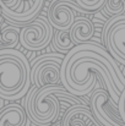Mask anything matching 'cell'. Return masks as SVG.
I'll return each instance as SVG.
<instances>
[{
	"instance_id": "1",
	"label": "cell",
	"mask_w": 125,
	"mask_h": 126,
	"mask_svg": "<svg viewBox=\"0 0 125 126\" xmlns=\"http://www.w3.org/2000/svg\"><path fill=\"white\" fill-rule=\"evenodd\" d=\"M31 63L21 51L14 48L0 50V97L15 100L30 91Z\"/></svg>"
},
{
	"instance_id": "2",
	"label": "cell",
	"mask_w": 125,
	"mask_h": 126,
	"mask_svg": "<svg viewBox=\"0 0 125 126\" xmlns=\"http://www.w3.org/2000/svg\"><path fill=\"white\" fill-rule=\"evenodd\" d=\"M63 84H50L38 88L33 84L26 94L25 109L33 126H50L61 113V104L55 94L66 92Z\"/></svg>"
},
{
	"instance_id": "3",
	"label": "cell",
	"mask_w": 125,
	"mask_h": 126,
	"mask_svg": "<svg viewBox=\"0 0 125 126\" xmlns=\"http://www.w3.org/2000/svg\"><path fill=\"white\" fill-rule=\"evenodd\" d=\"M65 54L49 53L37 56L31 61V81L38 88L61 83L60 67Z\"/></svg>"
},
{
	"instance_id": "4",
	"label": "cell",
	"mask_w": 125,
	"mask_h": 126,
	"mask_svg": "<svg viewBox=\"0 0 125 126\" xmlns=\"http://www.w3.org/2000/svg\"><path fill=\"white\" fill-rule=\"evenodd\" d=\"M53 26L49 23L48 17H36L33 21L22 26L20 33V44L31 51L44 49L53 41Z\"/></svg>"
},
{
	"instance_id": "5",
	"label": "cell",
	"mask_w": 125,
	"mask_h": 126,
	"mask_svg": "<svg viewBox=\"0 0 125 126\" xmlns=\"http://www.w3.org/2000/svg\"><path fill=\"white\" fill-rule=\"evenodd\" d=\"M89 108L94 118L103 126H125L118 113V104L112 99L107 89L94 88L89 94Z\"/></svg>"
},
{
	"instance_id": "6",
	"label": "cell",
	"mask_w": 125,
	"mask_h": 126,
	"mask_svg": "<svg viewBox=\"0 0 125 126\" xmlns=\"http://www.w3.org/2000/svg\"><path fill=\"white\" fill-rule=\"evenodd\" d=\"M103 44L109 54L122 65H125V15L110 16L102 31Z\"/></svg>"
},
{
	"instance_id": "7",
	"label": "cell",
	"mask_w": 125,
	"mask_h": 126,
	"mask_svg": "<svg viewBox=\"0 0 125 126\" xmlns=\"http://www.w3.org/2000/svg\"><path fill=\"white\" fill-rule=\"evenodd\" d=\"M76 14H87L76 0H53L48 9V21L55 30H70Z\"/></svg>"
},
{
	"instance_id": "8",
	"label": "cell",
	"mask_w": 125,
	"mask_h": 126,
	"mask_svg": "<svg viewBox=\"0 0 125 126\" xmlns=\"http://www.w3.org/2000/svg\"><path fill=\"white\" fill-rule=\"evenodd\" d=\"M23 1H25V6L21 12H17L16 10L7 7L6 5L0 2L1 16L9 23L15 26H25L28 22L33 21L41 14L44 5V0H23Z\"/></svg>"
},
{
	"instance_id": "9",
	"label": "cell",
	"mask_w": 125,
	"mask_h": 126,
	"mask_svg": "<svg viewBox=\"0 0 125 126\" xmlns=\"http://www.w3.org/2000/svg\"><path fill=\"white\" fill-rule=\"evenodd\" d=\"M88 123L97 126H103L93 115L89 105L75 104L71 105L65 113L61 120V126H87Z\"/></svg>"
},
{
	"instance_id": "10",
	"label": "cell",
	"mask_w": 125,
	"mask_h": 126,
	"mask_svg": "<svg viewBox=\"0 0 125 126\" xmlns=\"http://www.w3.org/2000/svg\"><path fill=\"white\" fill-rule=\"evenodd\" d=\"M26 109L20 104H10L0 113V126H31Z\"/></svg>"
},
{
	"instance_id": "11",
	"label": "cell",
	"mask_w": 125,
	"mask_h": 126,
	"mask_svg": "<svg viewBox=\"0 0 125 126\" xmlns=\"http://www.w3.org/2000/svg\"><path fill=\"white\" fill-rule=\"evenodd\" d=\"M94 33V26L88 17L79 16L76 17L74 25L70 27V36L72 42L77 44L89 42Z\"/></svg>"
},
{
	"instance_id": "12",
	"label": "cell",
	"mask_w": 125,
	"mask_h": 126,
	"mask_svg": "<svg viewBox=\"0 0 125 126\" xmlns=\"http://www.w3.org/2000/svg\"><path fill=\"white\" fill-rule=\"evenodd\" d=\"M52 43L54 49L61 54H68L76 45L71 39L70 30H56Z\"/></svg>"
},
{
	"instance_id": "13",
	"label": "cell",
	"mask_w": 125,
	"mask_h": 126,
	"mask_svg": "<svg viewBox=\"0 0 125 126\" xmlns=\"http://www.w3.org/2000/svg\"><path fill=\"white\" fill-rule=\"evenodd\" d=\"M20 33H21V30H20L18 26H15V25H11V23H10V26L2 25L1 26V37H0L1 49L15 48L16 45H18Z\"/></svg>"
},
{
	"instance_id": "14",
	"label": "cell",
	"mask_w": 125,
	"mask_h": 126,
	"mask_svg": "<svg viewBox=\"0 0 125 126\" xmlns=\"http://www.w3.org/2000/svg\"><path fill=\"white\" fill-rule=\"evenodd\" d=\"M103 11L108 16L125 15V0H107Z\"/></svg>"
},
{
	"instance_id": "15",
	"label": "cell",
	"mask_w": 125,
	"mask_h": 126,
	"mask_svg": "<svg viewBox=\"0 0 125 126\" xmlns=\"http://www.w3.org/2000/svg\"><path fill=\"white\" fill-rule=\"evenodd\" d=\"M106 1L107 0H76V2L87 12H94L99 9H103Z\"/></svg>"
},
{
	"instance_id": "16",
	"label": "cell",
	"mask_w": 125,
	"mask_h": 126,
	"mask_svg": "<svg viewBox=\"0 0 125 126\" xmlns=\"http://www.w3.org/2000/svg\"><path fill=\"white\" fill-rule=\"evenodd\" d=\"M0 2L6 5L7 7H11V9L16 10L17 12H21L23 10V6H25L23 0H0Z\"/></svg>"
},
{
	"instance_id": "17",
	"label": "cell",
	"mask_w": 125,
	"mask_h": 126,
	"mask_svg": "<svg viewBox=\"0 0 125 126\" xmlns=\"http://www.w3.org/2000/svg\"><path fill=\"white\" fill-rule=\"evenodd\" d=\"M118 113L122 116V119L125 123V88L122 91L120 97H119V102H118Z\"/></svg>"
},
{
	"instance_id": "18",
	"label": "cell",
	"mask_w": 125,
	"mask_h": 126,
	"mask_svg": "<svg viewBox=\"0 0 125 126\" xmlns=\"http://www.w3.org/2000/svg\"><path fill=\"white\" fill-rule=\"evenodd\" d=\"M93 126H97V125H93Z\"/></svg>"
}]
</instances>
